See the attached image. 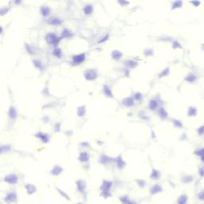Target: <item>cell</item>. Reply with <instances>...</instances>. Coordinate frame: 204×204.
Masks as SVG:
<instances>
[{
	"label": "cell",
	"mask_w": 204,
	"mask_h": 204,
	"mask_svg": "<svg viewBox=\"0 0 204 204\" xmlns=\"http://www.w3.org/2000/svg\"><path fill=\"white\" fill-rule=\"evenodd\" d=\"M187 196L186 195H181L178 199V204H187Z\"/></svg>",
	"instance_id": "obj_1"
},
{
	"label": "cell",
	"mask_w": 204,
	"mask_h": 204,
	"mask_svg": "<svg viewBox=\"0 0 204 204\" xmlns=\"http://www.w3.org/2000/svg\"><path fill=\"white\" fill-rule=\"evenodd\" d=\"M196 112H197V111L195 108H190L189 109L188 114H189V116H195V115L196 114Z\"/></svg>",
	"instance_id": "obj_2"
},
{
	"label": "cell",
	"mask_w": 204,
	"mask_h": 204,
	"mask_svg": "<svg viewBox=\"0 0 204 204\" xmlns=\"http://www.w3.org/2000/svg\"><path fill=\"white\" fill-rule=\"evenodd\" d=\"M198 199L200 200V201H204V190L201 191L200 193H199L198 195Z\"/></svg>",
	"instance_id": "obj_3"
},
{
	"label": "cell",
	"mask_w": 204,
	"mask_h": 204,
	"mask_svg": "<svg viewBox=\"0 0 204 204\" xmlns=\"http://www.w3.org/2000/svg\"><path fill=\"white\" fill-rule=\"evenodd\" d=\"M195 76H194V75H189L188 76V78H187V80L188 81H190V82H193L195 80Z\"/></svg>",
	"instance_id": "obj_4"
},
{
	"label": "cell",
	"mask_w": 204,
	"mask_h": 204,
	"mask_svg": "<svg viewBox=\"0 0 204 204\" xmlns=\"http://www.w3.org/2000/svg\"><path fill=\"white\" fill-rule=\"evenodd\" d=\"M196 154H197L198 156H200L201 157L204 156V148H202V149L196 152Z\"/></svg>",
	"instance_id": "obj_5"
},
{
	"label": "cell",
	"mask_w": 204,
	"mask_h": 204,
	"mask_svg": "<svg viewBox=\"0 0 204 204\" xmlns=\"http://www.w3.org/2000/svg\"><path fill=\"white\" fill-rule=\"evenodd\" d=\"M198 132H199V134H200V135H202V134H204V126H202V127H200L199 129V130H198Z\"/></svg>",
	"instance_id": "obj_6"
},
{
	"label": "cell",
	"mask_w": 204,
	"mask_h": 204,
	"mask_svg": "<svg viewBox=\"0 0 204 204\" xmlns=\"http://www.w3.org/2000/svg\"><path fill=\"white\" fill-rule=\"evenodd\" d=\"M199 175H200V176H204V168H200V170H199Z\"/></svg>",
	"instance_id": "obj_7"
},
{
	"label": "cell",
	"mask_w": 204,
	"mask_h": 204,
	"mask_svg": "<svg viewBox=\"0 0 204 204\" xmlns=\"http://www.w3.org/2000/svg\"><path fill=\"white\" fill-rule=\"evenodd\" d=\"M202 161L204 162V156H202Z\"/></svg>",
	"instance_id": "obj_8"
}]
</instances>
